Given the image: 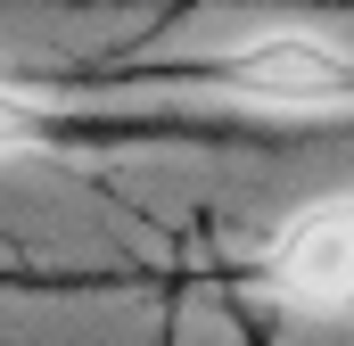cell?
I'll return each instance as SVG.
<instances>
[{
  "mask_svg": "<svg viewBox=\"0 0 354 346\" xmlns=\"http://www.w3.org/2000/svg\"><path fill=\"white\" fill-rule=\"evenodd\" d=\"M198 8H214V0H165V8H157L132 42H115V50H99V58H149V50H157V33H174L181 17H198Z\"/></svg>",
  "mask_w": 354,
  "mask_h": 346,
  "instance_id": "obj_6",
  "label": "cell"
},
{
  "mask_svg": "<svg viewBox=\"0 0 354 346\" xmlns=\"http://www.w3.org/2000/svg\"><path fill=\"white\" fill-rule=\"evenodd\" d=\"M189 289H231L256 313H322V322H354V190H322L305 198L272 239L248 256H223L198 231V264Z\"/></svg>",
  "mask_w": 354,
  "mask_h": 346,
  "instance_id": "obj_3",
  "label": "cell"
},
{
  "mask_svg": "<svg viewBox=\"0 0 354 346\" xmlns=\"http://www.w3.org/2000/svg\"><path fill=\"white\" fill-rule=\"evenodd\" d=\"M181 305H189V280H181V289H165V313H157V346H174V338H181Z\"/></svg>",
  "mask_w": 354,
  "mask_h": 346,
  "instance_id": "obj_7",
  "label": "cell"
},
{
  "mask_svg": "<svg viewBox=\"0 0 354 346\" xmlns=\"http://www.w3.org/2000/svg\"><path fill=\"white\" fill-rule=\"evenodd\" d=\"M189 297H214V313L231 322V338H239V346H280V322L256 313L248 297H231V289H189Z\"/></svg>",
  "mask_w": 354,
  "mask_h": 346,
  "instance_id": "obj_5",
  "label": "cell"
},
{
  "mask_svg": "<svg viewBox=\"0 0 354 346\" xmlns=\"http://www.w3.org/2000/svg\"><path fill=\"white\" fill-rule=\"evenodd\" d=\"M189 264H33L0 256V297H165Z\"/></svg>",
  "mask_w": 354,
  "mask_h": 346,
  "instance_id": "obj_4",
  "label": "cell"
},
{
  "mask_svg": "<svg viewBox=\"0 0 354 346\" xmlns=\"http://www.w3.org/2000/svg\"><path fill=\"white\" fill-rule=\"evenodd\" d=\"M322 124H280V116H248V107H174V99H149V107H75L66 91H50L33 66L25 75H0V165H66L83 173L99 157H297L313 149ZM354 132V124H330Z\"/></svg>",
  "mask_w": 354,
  "mask_h": 346,
  "instance_id": "obj_2",
  "label": "cell"
},
{
  "mask_svg": "<svg viewBox=\"0 0 354 346\" xmlns=\"http://www.w3.org/2000/svg\"><path fill=\"white\" fill-rule=\"evenodd\" d=\"M280 25L231 50H189V58H75V66H33L50 91H214L248 116L280 124H354V58L313 33V17H354V0H272Z\"/></svg>",
  "mask_w": 354,
  "mask_h": 346,
  "instance_id": "obj_1",
  "label": "cell"
}]
</instances>
